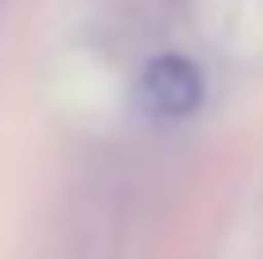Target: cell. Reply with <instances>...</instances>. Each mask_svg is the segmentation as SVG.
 I'll return each instance as SVG.
<instances>
[{
    "label": "cell",
    "mask_w": 263,
    "mask_h": 259,
    "mask_svg": "<svg viewBox=\"0 0 263 259\" xmlns=\"http://www.w3.org/2000/svg\"><path fill=\"white\" fill-rule=\"evenodd\" d=\"M139 102L153 116H190L203 102V74L185 56H157L139 74Z\"/></svg>",
    "instance_id": "1"
}]
</instances>
